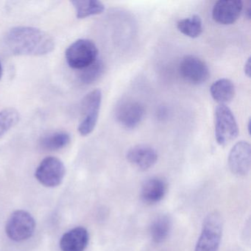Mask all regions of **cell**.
<instances>
[{"label": "cell", "mask_w": 251, "mask_h": 251, "mask_svg": "<svg viewBox=\"0 0 251 251\" xmlns=\"http://www.w3.org/2000/svg\"><path fill=\"white\" fill-rule=\"evenodd\" d=\"M3 46L13 55L42 56L55 48L53 39L46 32L33 27H16L7 32Z\"/></svg>", "instance_id": "6da1fadb"}, {"label": "cell", "mask_w": 251, "mask_h": 251, "mask_svg": "<svg viewBox=\"0 0 251 251\" xmlns=\"http://www.w3.org/2000/svg\"><path fill=\"white\" fill-rule=\"evenodd\" d=\"M223 220L217 212L208 214L202 223L195 251H218L223 235Z\"/></svg>", "instance_id": "7a4b0ae2"}, {"label": "cell", "mask_w": 251, "mask_h": 251, "mask_svg": "<svg viewBox=\"0 0 251 251\" xmlns=\"http://www.w3.org/2000/svg\"><path fill=\"white\" fill-rule=\"evenodd\" d=\"M98 49L89 39H79L72 44L66 51L65 57L69 67L81 70L98 60Z\"/></svg>", "instance_id": "3957f363"}, {"label": "cell", "mask_w": 251, "mask_h": 251, "mask_svg": "<svg viewBox=\"0 0 251 251\" xmlns=\"http://www.w3.org/2000/svg\"><path fill=\"white\" fill-rule=\"evenodd\" d=\"M215 138L222 146L234 140L239 135V127L231 110L226 105L217 107L214 114Z\"/></svg>", "instance_id": "277c9868"}, {"label": "cell", "mask_w": 251, "mask_h": 251, "mask_svg": "<svg viewBox=\"0 0 251 251\" xmlns=\"http://www.w3.org/2000/svg\"><path fill=\"white\" fill-rule=\"evenodd\" d=\"M36 229L33 216L24 210L14 211L7 221L5 232L14 242H23L30 239Z\"/></svg>", "instance_id": "5b68a950"}, {"label": "cell", "mask_w": 251, "mask_h": 251, "mask_svg": "<svg viewBox=\"0 0 251 251\" xmlns=\"http://www.w3.org/2000/svg\"><path fill=\"white\" fill-rule=\"evenodd\" d=\"M102 102V92L95 89L89 92L83 100L81 105V120L78 131L82 136L90 134L96 127Z\"/></svg>", "instance_id": "8992f818"}, {"label": "cell", "mask_w": 251, "mask_h": 251, "mask_svg": "<svg viewBox=\"0 0 251 251\" xmlns=\"http://www.w3.org/2000/svg\"><path fill=\"white\" fill-rule=\"evenodd\" d=\"M64 163L56 157L49 156L41 161L35 173L38 181L46 187H55L62 183L65 177Z\"/></svg>", "instance_id": "52a82bcc"}, {"label": "cell", "mask_w": 251, "mask_h": 251, "mask_svg": "<svg viewBox=\"0 0 251 251\" xmlns=\"http://www.w3.org/2000/svg\"><path fill=\"white\" fill-rule=\"evenodd\" d=\"M179 73L186 81L192 84L205 83L209 77V69L201 58L195 55H186L180 61Z\"/></svg>", "instance_id": "ba28073f"}, {"label": "cell", "mask_w": 251, "mask_h": 251, "mask_svg": "<svg viewBox=\"0 0 251 251\" xmlns=\"http://www.w3.org/2000/svg\"><path fill=\"white\" fill-rule=\"evenodd\" d=\"M251 149L248 142L241 141L230 150L228 155V167L233 174L244 176L251 170Z\"/></svg>", "instance_id": "9c48e42d"}, {"label": "cell", "mask_w": 251, "mask_h": 251, "mask_svg": "<svg viewBox=\"0 0 251 251\" xmlns=\"http://www.w3.org/2000/svg\"><path fill=\"white\" fill-rule=\"evenodd\" d=\"M145 112V108L139 102L123 101L117 107L116 119L125 128L133 129L140 124Z\"/></svg>", "instance_id": "30bf717a"}, {"label": "cell", "mask_w": 251, "mask_h": 251, "mask_svg": "<svg viewBox=\"0 0 251 251\" xmlns=\"http://www.w3.org/2000/svg\"><path fill=\"white\" fill-rule=\"evenodd\" d=\"M243 9V2L239 0H220L212 10V17L216 23L231 25L239 19Z\"/></svg>", "instance_id": "8fae6325"}, {"label": "cell", "mask_w": 251, "mask_h": 251, "mask_svg": "<svg viewBox=\"0 0 251 251\" xmlns=\"http://www.w3.org/2000/svg\"><path fill=\"white\" fill-rule=\"evenodd\" d=\"M127 161L139 170H148L158 161V153L152 147L139 145L130 148L127 152Z\"/></svg>", "instance_id": "7c38bea8"}, {"label": "cell", "mask_w": 251, "mask_h": 251, "mask_svg": "<svg viewBox=\"0 0 251 251\" xmlns=\"http://www.w3.org/2000/svg\"><path fill=\"white\" fill-rule=\"evenodd\" d=\"M89 242V233L85 227L79 226L66 232L60 240L62 251H84Z\"/></svg>", "instance_id": "4fadbf2b"}, {"label": "cell", "mask_w": 251, "mask_h": 251, "mask_svg": "<svg viewBox=\"0 0 251 251\" xmlns=\"http://www.w3.org/2000/svg\"><path fill=\"white\" fill-rule=\"evenodd\" d=\"M167 183L164 179L153 177L147 180L141 189L142 201L148 204H155L160 202L166 195Z\"/></svg>", "instance_id": "5bb4252c"}, {"label": "cell", "mask_w": 251, "mask_h": 251, "mask_svg": "<svg viewBox=\"0 0 251 251\" xmlns=\"http://www.w3.org/2000/svg\"><path fill=\"white\" fill-rule=\"evenodd\" d=\"M210 92L214 100L220 103V105H226L234 98L236 90L231 80L222 78L211 85Z\"/></svg>", "instance_id": "9a60e30c"}, {"label": "cell", "mask_w": 251, "mask_h": 251, "mask_svg": "<svg viewBox=\"0 0 251 251\" xmlns=\"http://www.w3.org/2000/svg\"><path fill=\"white\" fill-rule=\"evenodd\" d=\"M172 229V220L167 215L156 217L150 226V236L152 242L160 244L168 238Z\"/></svg>", "instance_id": "2e32d148"}, {"label": "cell", "mask_w": 251, "mask_h": 251, "mask_svg": "<svg viewBox=\"0 0 251 251\" xmlns=\"http://www.w3.org/2000/svg\"><path fill=\"white\" fill-rule=\"evenodd\" d=\"M71 141V137L65 131H55L48 133L42 136L40 146L48 151H57L67 147Z\"/></svg>", "instance_id": "e0dca14e"}, {"label": "cell", "mask_w": 251, "mask_h": 251, "mask_svg": "<svg viewBox=\"0 0 251 251\" xmlns=\"http://www.w3.org/2000/svg\"><path fill=\"white\" fill-rule=\"evenodd\" d=\"M75 9L77 19H85L102 14L105 10L102 2L96 0H81L71 2Z\"/></svg>", "instance_id": "ac0fdd59"}, {"label": "cell", "mask_w": 251, "mask_h": 251, "mask_svg": "<svg viewBox=\"0 0 251 251\" xmlns=\"http://www.w3.org/2000/svg\"><path fill=\"white\" fill-rule=\"evenodd\" d=\"M177 27L179 31L185 36L195 39L202 33V20L199 16L194 15L180 20L177 23Z\"/></svg>", "instance_id": "d6986e66"}, {"label": "cell", "mask_w": 251, "mask_h": 251, "mask_svg": "<svg viewBox=\"0 0 251 251\" xmlns=\"http://www.w3.org/2000/svg\"><path fill=\"white\" fill-rule=\"evenodd\" d=\"M104 70H105V65L103 62L101 60L98 59L93 64L80 70L79 78L84 84H92L102 75Z\"/></svg>", "instance_id": "ffe728a7"}, {"label": "cell", "mask_w": 251, "mask_h": 251, "mask_svg": "<svg viewBox=\"0 0 251 251\" xmlns=\"http://www.w3.org/2000/svg\"><path fill=\"white\" fill-rule=\"evenodd\" d=\"M20 119V114L14 108H6L0 111V138L14 127Z\"/></svg>", "instance_id": "44dd1931"}, {"label": "cell", "mask_w": 251, "mask_h": 251, "mask_svg": "<svg viewBox=\"0 0 251 251\" xmlns=\"http://www.w3.org/2000/svg\"><path fill=\"white\" fill-rule=\"evenodd\" d=\"M251 58H248L245 64V73L248 77H251Z\"/></svg>", "instance_id": "7402d4cb"}, {"label": "cell", "mask_w": 251, "mask_h": 251, "mask_svg": "<svg viewBox=\"0 0 251 251\" xmlns=\"http://www.w3.org/2000/svg\"><path fill=\"white\" fill-rule=\"evenodd\" d=\"M251 8H250V7H249V8H248V10H247V11H246V14H247L246 16H247V17H248V19H251Z\"/></svg>", "instance_id": "603a6c76"}, {"label": "cell", "mask_w": 251, "mask_h": 251, "mask_svg": "<svg viewBox=\"0 0 251 251\" xmlns=\"http://www.w3.org/2000/svg\"><path fill=\"white\" fill-rule=\"evenodd\" d=\"M2 73H3V70H2V64L0 62V80L2 78Z\"/></svg>", "instance_id": "cb8c5ba5"}]
</instances>
